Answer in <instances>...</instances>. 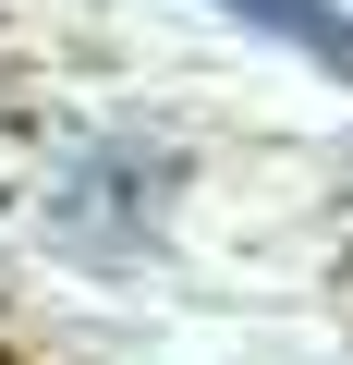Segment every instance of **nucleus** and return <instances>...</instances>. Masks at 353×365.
Instances as JSON below:
<instances>
[{"label":"nucleus","instance_id":"1","mask_svg":"<svg viewBox=\"0 0 353 365\" xmlns=\"http://www.w3.org/2000/svg\"><path fill=\"white\" fill-rule=\"evenodd\" d=\"M208 13H232V25L280 37L292 61H317L329 86H353V13H341V0H208Z\"/></svg>","mask_w":353,"mask_h":365}]
</instances>
